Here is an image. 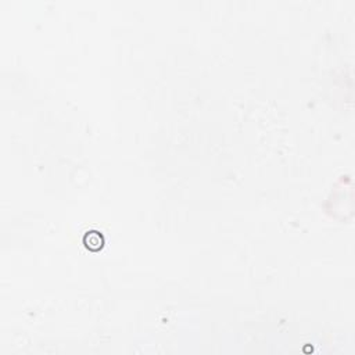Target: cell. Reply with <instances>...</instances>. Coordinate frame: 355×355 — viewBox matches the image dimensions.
Here are the masks:
<instances>
[{"mask_svg": "<svg viewBox=\"0 0 355 355\" xmlns=\"http://www.w3.org/2000/svg\"><path fill=\"white\" fill-rule=\"evenodd\" d=\"M85 244L90 251H99L104 244V237L99 232H87L85 236Z\"/></svg>", "mask_w": 355, "mask_h": 355, "instance_id": "obj_1", "label": "cell"}]
</instances>
